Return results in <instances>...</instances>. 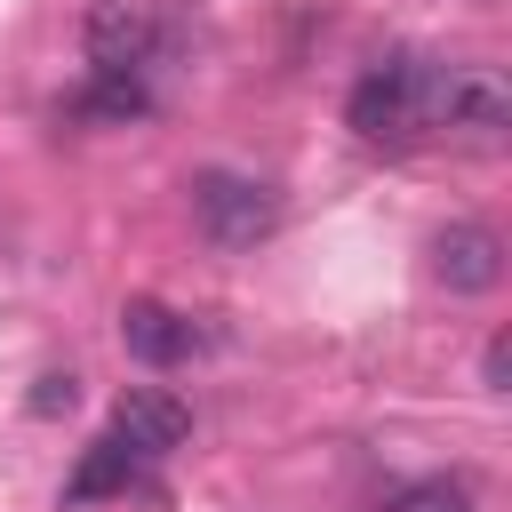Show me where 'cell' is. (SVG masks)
Returning a JSON list of instances; mask_svg holds the SVG:
<instances>
[{"instance_id":"6da1fadb","label":"cell","mask_w":512,"mask_h":512,"mask_svg":"<svg viewBox=\"0 0 512 512\" xmlns=\"http://www.w3.org/2000/svg\"><path fill=\"white\" fill-rule=\"evenodd\" d=\"M424 128L496 144L512 128V80L496 64H432L424 72Z\"/></svg>"},{"instance_id":"7a4b0ae2","label":"cell","mask_w":512,"mask_h":512,"mask_svg":"<svg viewBox=\"0 0 512 512\" xmlns=\"http://www.w3.org/2000/svg\"><path fill=\"white\" fill-rule=\"evenodd\" d=\"M424 72H432V64H416V56L368 64L360 88H352V104H344L352 136H368V144H408V136L424 128Z\"/></svg>"},{"instance_id":"3957f363","label":"cell","mask_w":512,"mask_h":512,"mask_svg":"<svg viewBox=\"0 0 512 512\" xmlns=\"http://www.w3.org/2000/svg\"><path fill=\"white\" fill-rule=\"evenodd\" d=\"M192 216L216 248H256L280 224V192L256 184V176H232V168H200L192 176Z\"/></svg>"},{"instance_id":"277c9868","label":"cell","mask_w":512,"mask_h":512,"mask_svg":"<svg viewBox=\"0 0 512 512\" xmlns=\"http://www.w3.org/2000/svg\"><path fill=\"white\" fill-rule=\"evenodd\" d=\"M152 40H160V24L144 0H96L88 8V64L96 72H144Z\"/></svg>"},{"instance_id":"5b68a950","label":"cell","mask_w":512,"mask_h":512,"mask_svg":"<svg viewBox=\"0 0 512 512\" xmlns=\"http://www.w3.org/2000/svg\"><path fill=\"white\" fill-rule=\"evenodd\" d=\"M112 432H120L136 456H168V448H184L192 408H184L176 392H160V384H128L120 408H112Z\"/></svg>"},{"instance_id":"8992f818","label":"cell","mask_w":512,"mask_h":512,"mask_svg":"<svg viewBox=\"0 0 512 512\" xmlns=\"http://www.w3.org/2000/svg\"><path fill=\"white\" fill-rule=\"evenodd\" d=\"M432 272H440L456 296H488V288L504 280V240H496L488 224H448V232L432 240Z\"/></svg>"},{"instance_id":"52a82bcc","label":"cell","mask_w":512,"mask_h":512,"mask_svg":"<svg viewBox=\"0 0 512 512\" xmlns=\"http://www.w3.org/2000/svg\"><path fill=\"white\" fill-rule=\"evenodd\" d=\"M120 344H128V360H144V368H176V360L192 352V320L168 312L160 296H128V304H120Z\"/></svg>"},{"instance_id":"ba28073f","label":"cell","mask_w":512,"mask_h":512,"mask_svg":"<svg viewBox=\"0 0 512 512\" xmlns=\"http://www.w3.org/2000/svg\"><path fill=\"white\" fill-rule=\"evenodd\" d=\"M144 464L152 456H136L120 432H104V440H88L80 448V464H72V480H64V504H96V496H128L136 480H144Z\"/></svg>"},{"instance_id":"9c48e42d","label":"cell","mask_w":512,"mask_h":512,"mask_svg":"<svg viewBox=\"0 0 512 512\" xmlns=\"http://www.w3.org/2000/svg\"><path fill=\"white\" fill-rule=\"evenodd\" d=\"M80 112L88 120H144L152 112V88H144V72H96L88 96H80Z\"/></svg>"},{"instance_id":"30bf717a","label":"cell","mask_w":512,"mask_h":512,"mask_svg":"<svg viewBox=\"0 0 512 512\" xmlns=\"http://www.w3.org/2000/svg\"><path fill=\"white\" fill-rule=\"evenodd\" d=\"M72 400H80V376H72V368H48V376L32 384V400H24V408H32V416H64Z\"/></svg>"},{"instance_id":"8fae6325","label":"cell","mask_w":512,"mask_h":512,"mask_svg":"<svg viewBox=\"0 0 512 512\" xmlns=\"http://www.w3.org/2000/svg\"><path fill=\"white\" fill-rule=\"evenodd\" d=\"M400 512H472V496H464L456 480H432V488H416Z\"/></svg>"},{"instance_id":"7c38bea8","label":"cell","mask_w":512,"mask_h":512,"mask_svg":"<svg viewBox=\"0 0 512 512\" xmlns=\"http://www.w3.org/2000/svg\"><path fill=\"white\" fill-rule=\"evenodd\" d=\"M480 376H488V392H504V376H512V336H496V344H488Z\"/></svg>"}]
</instances>
